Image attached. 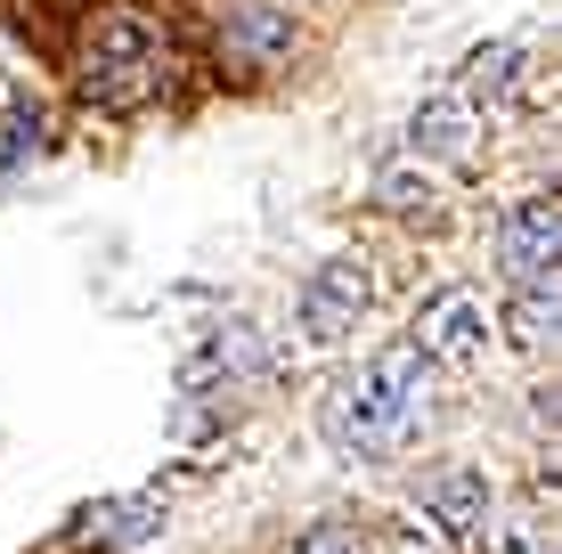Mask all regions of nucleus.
<instances>
[{
    "instance_id": "nucleus-4",
    "label": "nucleus",
    "mask_w": 562,
    "mask_h": 554,
    "mask_svg": "<svg viewBox=\"0 0 562 554\" xmlns=\"http://www.w3.org/2000/svg\"><path fill=\"white\" fill-rule=\"evenodd\" d=\"M212 57L228 74H269L294 57V16L278 0H212Z\"/></svg>"
},
{
    "instance_id": "nucleus-11",
    "label": "nucleus",
    "mask_w": 562,
    "mask_h": 554,
    "mask_svg": "<svg viewBox=\"0 0 562 554\" xmlns=\"http://www.w3.org/2000/svg\"><path fill=\"white\" fill-rule=\"evenodd\" d=\"M490 554H554V539H547V522H538V513H514V522L490 530Z\"/></svg>"
},
{
    "instance_id": "nucleus-9",
    "label": "nucleus",
    "mask_w": 562,
    "mask_h": 554,
    "mask_svg": "<svg viewBox=\"0 0 562 554\" xmlns=\"http://www.w3.org/2000/svg\"><path fill=\"white\" fill-rule=\"evenodd\" d=\"M521 82H530V66H521V42H481L473 57H464V82H457V90H464L473 106L490 99L497 114H506V106L521 99Z\"/></svg>"
},
{
    "instance_id": "nucleus-3",
    "label": "nucleus",
    "mask_w": 562,
    "mask_h": 554,
    "mask_svg": "<svg viewBox=\"0 0 562 554\" xmlns=\"http://www.w3.org/2000/svg\"><path fill=\"white\" fill-rule=\"evenodd\" d=\"M490 335H497V318H490V302H481L473 285H440V294H424L416 327H408L424 368H481V359H490Z\"/></svg>"
},
{
    "instance_id": "nucleus-12",
    "label": "nucleus",
    "mask_w": 562,
    "mask_h": 554,
    "mask_svg": "<svg viewBox=\"0 0 562 554\" xmlns=\"http://www.w3.org/2000/svg\"><path fill=\"white\" fill-rule=\"evenodd\" d=\"M294 554H367V546H359V530H342V522H310L294 539Z\"/></svg>"
},
{
    "instance_id": "nucleus-10",
    "label": "nucleus",
    "mask_w": 562,
    "mask_h": 554,
    "mask_svg": "<svg viewBox=\"0 0 562 554\" xmlns=\"http://www.w3.org/2000/svg\"><path fill=\"white\" fill-rule=\"evenodd\" d=\"M514 342L521 351H538V342L554 335V278H530V285H514Z\"/></svg>"
},
{
    "instance_id": "nucleus-13",
    "label": "nucleus",
    "mask_w": 562,
    "mask_h": 554,
    "mask_svg": "<svg viewBox=\"0 0 562 554\" xmlns=\"http://www.w3.org/2000/svg\"><path fill=\"white\" fill-rule=\"evenodd\" d=\"M383 554H440V539H424V522H400L392 539H383Z\"/></svg>"
},
{
    "instance_id": "nucleus-5",
    "label": "nucleus",
    "mask_w": 562,
    "mask_h": 554,
    "mask_svg": "<svg viewBox=\"0 0 562 554\" xmlns=\"http://www.w3.org/2000/svg\"><path fill=\"white\" fill-rule=\"evenodd\" d=\"M367 302H375V270L359 253H335L310 270L302 302H294V327H302V342H342L367 318Z\"/></svg>"
},
{
    "instance_id": "nucleus-6",
    "label": "nucleus",
    "mask_w": 562,
    "mask_h": 554,
    "mask_svg": "<svg viewBox=\"0 0 562 554\" xmlns=\"http://www.w3.org/2000/svg\"><path fill=\"white\" fill-rule=\"evenodd\" d=\"M554 196H514L506 213H497V270L506 285H530V278H554Z\"/></svg>"
},
{
    "instance_id": "nucleus-1",
    "label": "nucleus",
    "mask_w": 562,
    "mask_h": 554,
    "mask_svg": "<svg viewBox=\"0 0 562 554\" xmlns=\"http://www.w3.org/2000/svg\"><path fill=\"white\" fill-rule=\"evenodd\" d=\"M424 392H432V384H424L416 342H392V351H375L367 368L335 375L318 425H326V441H335L342 456H392L424 425Z\"/></svg>"
},
{
    "instance_id": "nucleus-8",
    "label": "nucleus",
    "mask_w": 562,
    "mask_h": 554,
    "mask_svg": "<svg viewBox=\"0 0 562 554\" xmlns=\"http://www.w3.org/2000/svg\"><path fill=\"white\" fill-rule=\"evenodd\" d=\"M481 106L464 99V90H432L416 114H408V147L416 156H432V163H473L481 156Z\"/></svg>"
},
{
    "instance_id": "nucleus-7",
    "label": "nucleus",
    "mask_w": 562,
    "mask_h": 554,
    "mask_svg": "<svg viewBox=\"0 0 562 554\" xmlns=\"http://www.w3.org/2000/svg\"><path fill=\"white\" fill-rule=\"evenodd\" d=\"M416 513L432 522L440 546H464V539H481V530H490V482H481L473 465H440V473H424Z\"/></svg>"
},
{
    "instance_id": "nucleus-2",
    "label": "nucleus",
    "mask_w": 562,
    "mask_h": 554,
    "mask_svg": "<svg viewBox=\"0 0 562 554\" xmlns=\"http://www.w3.org/2000/svg\"><path fill=\"white\" fill-rule=\"evenodd\" d=\"M74 82H82L90 106L106 114H131L147 99H164L171 82V49H164V25L139 9H99L82 33V57H74Z\"/></svg>"
}]
</instances>
